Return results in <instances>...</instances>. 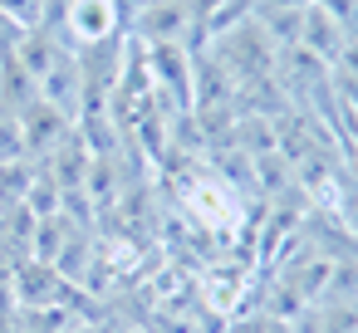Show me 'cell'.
<instances>
[{"instance_id": "obj_1", "label": "cell", "mask_w": 358, "mask_h": 333, "mask_svg": "<svg viewBox=\"0 0 358 333\" xmlns=\"http://www.w3.org/2000/svg\"><path fill=\"white\" fill-rule=\"evenodd\" d=\"M177 201L187 211V221L206 235H236L245 225V206H241V191L221 177V172H196L177 186Z\"/></svg>"}, {"instance_id": "obj_2", "label": "cell", "mask_w": 358, "mask_h": 333, "mask_svg": "<svg viewBox=\"0 0 358 333\" xmlns=\"http://www.w3.org/2000/svg\"><path fill=\"white\" fill-rule=\"evenodd\" d=\"M216 64L231 74V84H255L275 74V40L260 30V20H241L236 30H221Z\"/></svg>"}, {"instance_id": "obj_3", "label": "cell", "mask_w": 358, "mask_h": 333, "mask_svg": "<svg viewBox=\"0 0 358 333\" xmlns=\"http://www.w3.org/2000/svg\"><path fill=\"white\" fill-rule=\"evenodd\" d=\"M64 40L89 50V45H103V40H118V10H113V0H64Z\"/></svg>"}, {"instance_id": "obj_4", "label": "cell", "mask_w": 358, "mask_h": 333, "mask_svg": "<svg viewBox=\"0 0 358 333\" xmlns=\"http://www.w3.org/2000/svg\"><path fill=\"white\" fill-rule=\"evenodd\" d=\"M20 142H25V152L35 157V162H45L55 147H59V138L74 128V118H64L55 103H45V98H35V103H25L20 113Z\"/></svg>"}]
</instances>
